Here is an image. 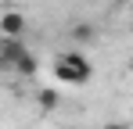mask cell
<instances>
[{
    "label": "cell",
    "instance_id": "cell-9",
    "mask_svg": "<svg viewBox=\"0 0 133 129\" xmlns=\"http://www.w3.org/2000/svg\"><path fill=\"white\" fill-rule=\"evenodd\" d=\"M4 43H7V40H4V36H0V54H4Z\"/></svg>",
    "mask_w": 133,
    "mask_h": 129
},
{
    "label": "cell",
    "instance_id": "cell-11",
    "mask_svg": "<svg viewBox=\"0 0 133 129\" xmlns=\"http://www.w3.org/2000/svg\"><path fill=\"white\" fill-rule=\"evenodd\" d=\"M130 29H133V22H130Z\"/></svg>",
    "mask_w": 133,
    "mask_h": 129
},
{
    "label": "cell",
    "instance_id": "cell-5",
    "mask_svg": "<svg viewBox=\"0 0 133 129\" xmlns=\"http://www.w3.org/2000/svg\"><path fill=\"white\" fill-rule=\"evenodd\" d=\"M15 72H18V75H25V79H29V75H36V72H40L36 54H25V58H18V61H15Z\"/></svg>",
    "mask_w": 133,
    "mask_h": 129
},
{
    "label": "cell",
    "instance_id": "cell-6",
    "mask_svg": "<svg viewBox=\"0 0 133 129\" xmlns=\"http://www.w3.org/2000/svg\"><path fill=\"white\" fill-rule=\"evenodd\" d=\"M25 54H29V50H25L22 40H7V43H4V58L11 61V68H15V61H18V58H25Z\"/></svg>",
    "mask_w": 133,
    "mask_h": 129
},
{
    "label": "cell",
    "instance_id": "cell-7",
    "mask_svg": "<svg viewBox=\"0 0 133 129\" xmlns=\"http://www.w3.org/2000/svg\"><path fill=\"white\" fill-rule=\"evenodd\" d=\"M104 129H133V126H126V122H108Z\"/></svg>",
    "mask_w": 133,
    "mask_h": 129
},
{
    "label": "cell",
    "instance_id": "cell-8",
    "mask_svg": "<svg viewBox=\"0 0 133 129\" xmlns=\"http://www.w3.org/2000/svg\"><path fill=\"white\" fill-rule=\"evenodd\" d=\"M7 68H11V61H7V58H4V54H0V75H4V72H7Z\"/></svg>",
    "mask_w": 133,
    "mask_h": 129
},
{
    "label": "cell",
    "instance_id": "cell-10",
    "mask_svg": "<svg viewBox=\"0 0 133 129\" xmlns=\"http://www.w3.org/2000/svg\"><path fill=\"white\" fill-rule=\"evenodd\" d=\"M130 72H133V58H130Z\"/></svg>",
    "mask_w": 133,
    "mask_h": 129
},
{
    "label": "cell",
    "instance_id": "cell-1",
    "mask_svg": "<svg viewBox=\"0 0 133 129\" xmlns=\"http://www.w3.org/2000/svg\"><path fill=\"white\" fill-rule=\"evenodd\" d=\"M90 75H94V64H90L79 50H65V54L54 58V79H58V83L83 86V83H90Z\"/></svg>",
    "mask_w": 133,
    "mask_h": 129
},
{
    "label": "cell",
    "instance_id": "cell-3",
    "mask_svg": "<svg viewBox=\"0 0 133 129\" xmlns=\"http://www.w3.org/2000/svg\"><path fill=\"white\" fill-rule=\"evenodd\" d=\"M68 36L76 43H94L97 40V25H94V22H76V25L68 29Z\"/></svg>",
    "mask_w": 133,
    "mask_h": 129
},
{
    "label": "cell",
    "instance_id": "cell-2",
    "mask_svg": "<svg viewBox=\"0 0 133 129\" xmlns=\"http://www.w3.org/2000/svg\"><path fill=\"white\" fill-rule=\"evenodd\" d=\"M0 36L4 40H22L25 36V15L22 11H4L0 15Z\"/></svg>",
    "mask_w": 133,
    "mask_h": 129
},
{
    "label": "cell",
    "instance_id": "cell-4",
    "mask_svg": "<svg viewBox=\"0 0 133 129\" xmlns=\"http://www.w3.org/2000/svg\"><path fill=\"white\" fill-rule=\"evenodd\" d=\"M36 104H40V111H54V108L61 104V93H58L54 86H43V90L36 93Z\"/></svg>",
    "mask_w": 133,
    "mask_h": 129
}]
</instances>
